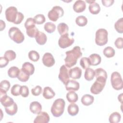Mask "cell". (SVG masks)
<instances>
[{
	"mask_svg": "<svg viewBox=\"0 0 123 123\" xmlns=\"http://www.w3.org/2000/svg\"><path fill=\"white\" fill-rule=\"evenodd\" d=\"M4 57L9 61H12L16 58V53L12 50H8L5 51L4 53Z\"/></svg>",
	"mask_w": 123,
	"mask_h": 123,
	"instance_id": "42",
	"label": "cell"
},
{
	"mask_svg": "<svg viewBox=\"0 0 123 123\" xmlns=\"http://www.w3.org/2000/svg\"><path fill=\"white\" fill-rule=\"evenodd\" d=\"M10 86V83L6 80H2L0 83V89L6 92H7L9 89Z\"/></svg>",
	"mask_w": 123,
	"mask_h": 123,
	"instance_id": "43",
	"label": "cell"
},
{
	"mask_svg": "<svg viewBox=\"0 0 123 123\" xmlns=\"http://www.w3.org/2000/svg\"><path fill=\"white\" fill-rule=\"evenodd\" d=\"M21 69L23 71L30 75H32L35 71V67L33 64L29 62H25L23 64Z\"/></svg>",
	"mask_w": 123,
	"mask_h": 123,
	"instance_id": "18",
	"label": "cell"
},
{
	"mask_svg": "<svg viewBox=\"0 0 123 123\" xmlns=\"http://www.w3.org/2000/svg\"><path fill=\"white\" fill-rule=\"evenodd\" d=\"M33 26H35V22L34 21V18H28L26 20L25 23V28L26 29L30 27H32Z\"/></svg>",
	"mask_w": 123,
	"mask_h": 123,
	"instance_id": "45",
	"label": "cell"
},
{
	"mask_svg": "<svg viewBox=\"0 0 123 123\" xmlns=\"http://www.w3.org/2000/svg\"><path fill=\"white\" fill-rule=\"evenodd\" d=\"M57 30L61 36L68 34L69 27L67 24L64 23H60L58 25Z\"/></svg>",
	"mask_w": 123,
	"mask_h": 123,
	"instance_id": "25",
	"label": "cell"
},
{
	"mask_svg": "<svg viewBox=\"0 0 123 123\" xmlns=\"http://www.w3.org/2000/svg\"><path fill=\"white\" fill-rule=\"evenodd\" d=\"M94 100V97L89 94H85L83 95L81 99L82 103L85 106L90 105L93 103Z\"/></svg>",
	"mask_w": 123,
	"mask_h": 123,
	"instance_id": "20",
	"label": "cell"
},
{
	"mask_svg": "<svg viewBox=\"0 0 123 123\" xmlns=\"http://www.w3.org/2000/svg\"><path fill=\"white\" fill-rule=\"evenodd\" d=\"M66 89L68 91H77L79 88V83L74 80H69L65 85Z\"/></svg>",
	"mask_w": 123,
	"mask_h": 123,
	"instance_id": "15",
	"label": "cell"
},
{
	"mask_svg": "<svg viewBox=\"0 0 123 123\" xmlns=\"http://www.w3.org/2000/svg\"><path fill=\"white\" fill-rule=\"evenodd\" d=\"M42 61L43 64L48 67L52 66L55 63V60L53 55L49 52H46L44 54Z\"/></svg>",
	"mask_w": 123,
	"mask_h": 123,
	"instance_id": "12",
	"label": "cell"
},
{
	"mask_svg": "<svg viewBox=\"0 0 123 123\" xmlns=\"http://www.w3.org/2000/svg\"><path fill=\"white\" fill-rule=\"evenodd\" d=\"M34 20L35 24L37 25H41L43 24L45 22L46 19L43 14H38L34 17Z\"/></svg>",
	"mask_w": 123,
	"mask_h": 123,
	"instance_id": "41",
	"label": "cell"
},
{
	"mask_svg": "<svg viewBox=\"0 0 123 123\" xmlns=\"http://www.w3.org/2000/svg\"><path fill=\"white\" fill-rule=\"evenodd\" d=\"M75 23L79 26H84L87 24V19L84 16H79L76 17L75 19Z\"/></svg>",
	"mask_w": 123,
	"mask_h": 123,
	"instance_id": "33",
	"label": "cell"
},
{
	"mask_svg": "<svg viewBox=\"0 0 123 123\" xmlns=\"http://www.w3.org/2000/svg\"><path fill=\"white\" fill-rule=\"evenodd\" d=\"M95 76L94 70L90 68H87L86 69L84 77L86 80L90 81L94 79Z\"/></svg>",
	"mask_w": 123,
	"mask_h": 123,
	"instance_id": "29",
	"label": "cell"
},
{
	"mask_svg": "<svg viewBox=\"0 0 123 123\" xmlns=\"http://www.w3.org/2000/svg\"><path fill=\"white\" fill-rule=\"evenodd\" d=\"M86 8V2L84 0H78L76 1L73 5V9L76 12H83Z\"/></svg>",
	"mask_w": 123,
	"mask_h": 123,
	"instance_id": "14",
	"label": "cell"
},
{
	"mask_svg": "<svg viewBox=\"0 0 123 123\" xmlns=\"http://www.w3.org/2000/svg\"><path fill=\"white\" fill-rule=\"evenodd\" d=\"M0 31H2L5 28V23L2 20H0Z\"/></svg>",
	"mask_w": 123,
	"mask_h": 123,
	"instance_id": "50",
	"label": "cell"
},
{
	"mask_svg": "<svg viewBox=\"0 0 123 123\" xmlns=\"http://www.w3.org/2000/svg\"><path fill=\"white\" fill-rule=\"evenodd\" d=\"M88 9L90 13L93 14H97L100 11L99 5L95 1L89 4Z\"/></svg>",
	"mask_w": 123,
	"mask_h": 123,
	"instance_id": "24",
	"label": "cell"
},
{
	"mask_svg": "<svg viewBox=\"0 0 123 123\" xmlns=\"http://www.w3.org/2000/svg\"><path fill=\"white\" fill-rule=\"evenodd\" d=\"M74 41V39L73 38H70L69 37V34L68 33L61 36L58 41V44L60 48L65 49L72 45Z\"/></svg>",
	"mask_w": 123,
	"mask_h": 123,
	"instance_id": "9",
	"label": "cell"
},
{
	"mask_svg": "<svg viewBox=\"0 0 123 123\" xmlns=\"http://www.w3.org/2000/svg\"><path fill=\"white\" fill-rule=\"evenodd\" d=\"M21 95L23 97L26 98L29 95V89L27 86H22L21 88Z\"/></svg>",
	"mask_w": 123,
	"mask_h": 123,
	"instance_id": "46",
	"label": "cell"
},
{
	"mask_svg": "<svg viewBox=\"0 0 123 123\" xmlns=\"http://www.w3.org/2000/svg\"><path fill=\"white\" fill-rule=\"evenodd\" d=\"M31 92L32 95L35 96H38L42 93V87L40 86H37L31 89Z\"/></svg>",
	"mask_w": 123,
	"mask_h": 123,
	"instance_id": "44",
	"label": "cell"
},
{
	"mask_svg": "<svg viewBox=\"0 0 123 123\" xmlns=\"http://www.w3.org/2000/svg\"><path fill=\"white\" fill-rule=\"evenodd\" d=\"M65 102L62 98L56 99L51 107V112L56 117L61 116L63 113Z\"/></svg>",
	"mask_w": 123,
	"mask_h": 123,
	"instance_id": "3",
	"label": "cell"
},
{
	"mask_svg": "<svg viewBox=\"0 0 123 123\" xmlns=\"http://www.w3.org/2000/svg\"><path fill=\"white\" fill-rule=\"evenodd\" d=\"M114 28L117 32L123 33V18L118 19L114 24Z\"/></svg>",
	"mask_w": 123,
	"mask_h": 123,
	"instance_id": "35",
	"label": "cell"
},
{
	"mask_svg": "<svg viewBox=\"0 0 123 123\" xmlns=\"http://www.w3.org/2000/svg\"><path fill=\"white\" fill-rule=\"evenodd\" d=\"M26 30L27 35L30 37H36L39 31L36 25L27 28L26 29Z\"/></svg>",
	"mask_w": 123,
	"mask_h": 123,
	"instance_id": "31",
	"label": "cell"
},
{
	"mask_svg": "<svg viewBox=\"0 0 123 123\" xmlns=\"http://www.w3.org/2000/svg\"><path fill=\"white\" fill-rule=\"evenodd\" d=\"M64 11L63 9L59 6H55L48 12V17L52 21L56 22L60 17L63 15Z\"/></svg>",
	"mask_w": 123,
	"mask_h": 123,
	"instance_id": "8",
	"label": "cell"
},
{
	"mask_svg": "<svg viewBox=\"0 0 123 123\" xmlns=\"http://www.w3.org/2000/svg\"><path fill=\"white\" fill-rule=\"evenodd\" d=\"M111 82L112 87L117 90H121L123 87V79L120 74L117 72H113L111 77Z\"/></svg>",
	"mask_w": 123,
	"mask_h": 123,
	"instance_id": "6",
	"label": "cell"
},
{
	"mask_svg": "<svg viewBox=\"0 0 123 123\" xmlns=\"http://www.w3.org/2000/svg\"><path fill=\"white\" fill-rule=\"evenodd\" d=\"M19 72L20 69L17 67L12 66L8 70V74L10 77L14 78L17 77Z\"/></svg>",
	"mask_w": 123,
	"mask_h": 123,
	"instance_id": "28",
	"label": "cell"
},
{
	"mask_svg": "<svg viewBox=\"0 0 123 123\" xmlns=\"http://www.w3.org/2000/svg\"><path fill=\"white\" fill-rule=\"evenodd\" d=\"M108 31L105 29H98L96 32L95 43L96 44L100 46L106 44L108 40Z\"/></svg>",
	"mask_w": 123,
	"mask_h": 123,
	"instance_id": "5",
	"label": "cell"
},
{
	"mask_svg": "<svg viewBox=\"0 0 123 123\" xmlns=\"http://www.w3.org/2000/svg\"><path fill=\"white\" fill-rule=\"evenodd\" d=\"M49 121V114L44 111L40 112L38 114L34 121V123H48Z\"/></svg>",
	"mask_w": 123,
	"mask_h": 123,
	"instance_id": "13",
	"label": "cell"
},
{
	"mask_svg": "<svg viewBox=\"0 0 123 123\" xmlns=\"http://www.w3.org/2000/svg\"><path fill=\"white\" fill-rule=\"evenodd\" d=\"M66 98L69 102L74 103L78 100V96L74 91H70L67 93Z\"/></svg>",
	"mask_w": 123,
	"mask_h": 123,
	"instance_id": "27",
	"label": "cell"
},
{
	"mask_svg": "<svg viewBox=\"0 0 123 123\" xmlns=\"http://www.w3.org/2000/svg\"><path fill=\"white\" fill-rule=\"evenodd\" d=\"M29 109L33 113L38 114L41 111L42 106L38 101H33L30 104Z\"/></svg>",
	"mask_w": 123,
	"mask_h": 123,
	"instance_id": "17",
	"label": "cell"
},
{
	"mask_svg": "<svg viewBox=\"0 0 123 123\" xmlns=\"http://www.w3.org/2000/svg\"><path fill=\"white\" fill-rule=\"evenodd\" d=\"M35 38L37 43L40 45H44L47 40V37L45 34L40 31H38Z\"/></svg>",
	"mask_w": 123,
	"mask_h": 123,
	"instance_id": "21",
	"label": "cell"
},
{
	"mask_svg": "<svg viewBox=\"0 0 123 123\" xmlns=\"http://www.w3.org/2000/svg\"><path fill=\"white\" fill-rule=\"evenodd\" d=\"M0 101L4 107H9L14 102L13 99L7 96L6 92L0 89Z\"/></svg>",
	"mask_w": 123,
	"mask_h": 123,
	"instance_id": "10",
	"label": "cell"
},
{
	"mask_svg": "<svg viewBox=\"0 0 123 123\" xmlns=\"http://www.w3.org/2000/svg\"><path fill=\"white\" fill-rule=\"evenodd\" d=\"M95 76L96 78H99V77H102L106 79L107 78V74L105 70H104L103 69L99 68L96 69L95 71Z\"/></svg>",
	"mask_w": 123,
	"mask_h": 123,
	"instance_id": "32",
	"label": "cell"
},
{
	"mask_svg": "<svg viewBox=\"0 0 123 123\" xmlns=\"http://www.w3.org/2000/svg\"><path fill=\"white\" fill-rule=\"evenodd\" d=\"M29 76L30 75H29L28 74L25 72L24 71L22 70V69H21L20 70V72L19 73V74L17 76V78L19 81L21 82H26L29 79Z\"/></svg>",
	"mask_w": 123,
	"mask_h": 123,
	"instance_id": "36",
	"label": "cell"
},
{
	"mask_svg": "<svg viewBox=\"0 0 123 123\" xmlns=\"http://www.w3.org/2000/svg\"><path fill=\"white\" fill-rule=\"evenodd\" d=\"M68 112L71 116H74L77 115L79 111V107L78 106L74 103H72L69 105L67 108Z\"/></svg>",
	"mask_w": 123,
	"mask_h": 123,
	"instance_id": "23",
	"label": "cell"
},
{
	"mask_svg": "<svg viewBox=\"0 0 123 123\" xmlns=\"http://www.w3.org/2000/svg\"><path fill=\"white\" fill-rule=\"evenodd\" d=\"M18 107L16 103L14 102L12 105L9 107H5V110L6 112L9 115L12 116L15 114L17 111Z\"/></svg>",
	"mask_w": 123,
	"mask_h": 123,
	"instance_id": "26",
	"label": "cell"
},
{
	"mask_svg": "<svg viewBox=\"0 0 123 123\" xmlns=\"http://www.w3.org/2000/svg\"><path fill=\"white\" fill-rule=\"evenodd\" d=\"M8 35L10 38L16 43H21L25 39V36L20 30L16 27L10 28Z\"/></svg>",
	"mask_w": 123,
	"mask_h": 123,
	"instance_id": "4",
	"label": "cell"
},
{
	"mask_svg": "<svg viewBox=\"0 0 123 123\" xmlns=\"http://www.w3.org/2000/svg\"><path fill=\"white\" fill-rule=\"evenodd\" d=\"M9 61L5 57H1L0 58V67L3 68L6 66L9 63Z\"/></svg>",
	"mask_w": 123,
	"mask_h": 123,
	"instance_id": "48",
	"label": "cell"
},
{
	"mask_svg": "<svg viewBox=\"0 0 123 123\" xmlns=\"http://www.w3.org/2000/svg\"><path fill=\"white\" fill-rule=\"evenodd\" d=\"M55 95V93L53 89L49 87L46 86L44 88L43 92V96L47 99H49L53 98Z\"/></svg>",
	"mask_w": 123,
	"mask_h": 123,
	"instance_id": "19",
	"label": "cell"
},
{
	"mask_svg": "<svg viewBox=\"0 0 123 123\" xmlns=\"http://www.w3.org/2000/svg\"><path fill=\"white\" fill-rule=\"evenodd\" d=\"M44 29L49 33H53L56 29V25L51 22H47L44 26Z\"/></svg>",
	"mask_w": 123,
	"mask_h": 123,
	"instance_id": "37",
	"label": "cell"
},
{
	"mask_svg": "<svg viewBox=\"0 0 123 123\" xmlns=\"http://www.w3.org/2000/svg\"><path fill=\"white\" fill-rule=\"evenodd\" d=\"M5 13L6 20L14 24H20L24 18L23 14L21 12H18L17 8L14 6L8 7L6 10Z\"/></svg>",
	"mask_w": 123,
	"mask_h": 123,
	"instance_id": "2",
	"label": "cell"
},
{
	"mask_svg": "<svg viewBox=\"0 0 123 123\" xmlns=\"http://www.w3.org/2000/svg\"><path fill=\"white\" fill-rule=\"evenodd\" d=\"M69 77L73 79H79L82 75V70L79 67H75L69 71Z\"/></svg>",
	"mask_w": 123,
	"mask_h": 123,
	"instance_id": "16",
	"label": "cell"
},
{
	"mask_svg": "<svg viewBox=\"0 0 123 123\" xmlns=\"http://www.w3.org/2000/svg\"><path fill=\"white\" fill-rule=\"evenodd\" d=\"M89 59L90 61L91 65L96 66L98 65L101 61V58L100 55L98 54L94 53L92 54L89 56Z\"/></svg>",
	"mask_w": 123,
	"mask_h": 123,
	"instance_id": "22",
	"label": "cell"
},
{
	"mask_svg": "<svg viewBox=\"0 0 123 123\" xmlns=\"http://www.w3.org/2000/svg\"><path fill=\"white\" fill-rule=\"evenodd\" d=\"M65 53L66 56L64 59L65 65L68 68L75 65L77 59L82 56L81 49L79 46H75L72 50L66 51Z\"/></svg>",
	"mask_w": 123,
	"mask_h": 123,
	"instance_id": "1",
	"label": "cell"
},
{
	"mask_svg": "<svg viewBox=\"0 0 123 123\" xmlns=\"http://www.w3.org/2000/svg\"><path fill=\"white\" fill-rule=\"evenodd\" d=\"M121 119V114L118 112H114L110 115L109 120L111 123H117L120 121Z\"/></svg>",
	"mask_w": 123,
	"mask_h": 123,
	"instance_id": "30",
	"label": "cell"
},
{
	"mask_svg": "<svg viewBox=\"0 0 123 123\" xmlns=\"http://www.w3.org/2000/svg\"><path fill=\"white\" fill-rule=\"evenodd\" d=\"M21 86L18 84L14 85L11 90V94L14 96H17L21 95Z\"/></svg>",
	"mask_w": 123,
	"mask_h": 123,
	"instance_id": "39",
	"label": "cell"
},
{
	"mask_svg": "<svg viewBox=\"0 0 123 123\" xmlns=\"http://www.w3.org/2000/svg\"><path fill=\"white\" fill-rule=\"evenodd\" d=\"M123 95V94H120V95L118 96V99H119V101H120L121 103H122V96Z\"/></svg>",
	"mask_w": 123,
	"mask_h": 123,
	"instance_id": "51",
	"label": "cell"
},
{
	"mask_svg": "<svg viewBox=\"0 0 123 123\" xmlns=\"http://www.w3.org/2000/svg\"><path fill=\"white\" fill-rule=\"evenodd\" d=\"M103 54L107 58H111L114 56L115 50L112 47H106L103 50Z\"/></svg>",
	"mask_w": 123,
	"mask_h": 123,
	"instance_id": "34",
	"label": "cell"
},
{
	"mask_svg": "<svg viewBox=\"0 0 123 123\" xmlns=\"http://www.w3.org/2000/svg\"><path fill=\"white\" fill-rule=\"evenodd\" d=\"M102 3L103 5L106 7H109L112 5L114 2V0H102Z\"/></svg>",
	"mask_w": 123,
	"mask_h": 123,
	"instance_id": "49",
	"label": "cell"
},
{
	"mask_svg": "<svg viewBox=\"0 0 123 123\" xmlns=\"http://www.w3.org/2000/svg\"><path fill=\"white\" fill-rule=\"evenodd\" d=\"M28 57L29 59L33 62H37L39 59L38 53L35 50H31L28 53Z\"/></svg>",
	"mask_w": 123,
	"mask_h": 123,
	"instance_id": "40",
	"label": "cell"
},
{
	"mask_svg": "<svg viewBox=\"0 0 123 123\" xmlns=\"http://www.w3.org/2000/svg\"><path fill=\"white\" fill-rule=\"evenodd\" d=\"M80 64L84 69H86L91 66L90 60L87 57L82 58L80 61Z\"/></svg>",
	"mask_w": 123,
	"mask_h": 123,
	"instance_id": "38",
	"label": "cell"
},
{
	"mask_svg": "<svg viewBox=\"0 0 123 123\" xmlns=\"http://www.w3.org/2000/svg\"><path fill=\"white\" fill-rule=\"evenodd\" d=\"M95 1L94 0H86V2H88V3H89V4H90V3H93V2H95Z\"/></svg>",
	"mask_w": 123,
	"mask_h": 123,
	"instance_id": "52",
	"label": "cell"
},
{
	"mask_svg": "<svg viewBox=\"0 0 123 123\" xmlns=\"http://www.w3.org/2000/svg\"><path fill=\"white\" fill-rule=\"evenodd\" d=\"M96 78V80L90 88L91 92L95 95L98 94L102 91L105 86L106 81V79L104 78L99 77Z\"/></svg>",
	"mask_w": 123,
	"mask_h": 123,
	"instance_id": "7",
	"label": "cell"
},
{
	"mask_svg": "<svg viewBox=\"0 0 123 123\" xmlns=\"http://www.w3.org/2000/svg\"><path fill=\"white\" fill-rule=\"evenodd\" d=\"M58 77L64 85H65L69 80V71L65 65H62L60 67Z\"/></svg>",
	"mask_w": 123,
	"mask_h": 123,
	"instance_id": "11",
	"label": "cell"
},
{
	"mask_svg": "<svg viewBox=\"0 0 123 123\" xmlns=\"http://www.w3.org/2000/svg\"><path fill=\"white\" fill-rule=\"evenodd\" d=\"M123 39L122 37H118L114 42V45L118 49H121L123 48Z\"/></svg>",
	"mask_w": 123,
	"mask_h": 123,
	"instance_id": "47",
	"label": "cell"
}]
</instances>
